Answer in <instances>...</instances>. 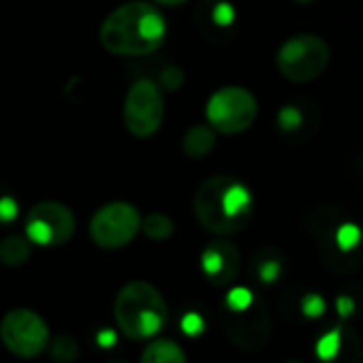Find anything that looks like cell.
<instances>
[{"label":"cell","mask_w":363,"mask_h":363,"mask_svg":"<svg viewBox=\"0 0 363 363\" xmlns=\"http://www.w3.org/2000/svg\"><path fill=\"white\" fill-rule=\"evenodd\" d=\"M154 3H158V5H167V7H177V5L189 3V0H154Z\"/></svg>","instance_id":"obj_27"},{"label":"cell","mask_w":363,"mask_h":363,"mask_svg":"<svg viewBox=\"0 0 363 363\" xmlns=\"http://www.w3.org/2000/svg\"><path fill=\"white\" fill-rule=\"evenodd\" d=\"M278 71L295 84L318 79L329 65V45L318 35H295L286 39L276 54Z\"/></svg>","instance_id":"obj_4"},{"label":"cell","mask_w":363,"mask_h":363,"mask_svg":"<svg viewBox=\"0 0 363 363\" xmlns=\"http://www.w3.org/2000/svg\"><path fill=\"white\" fill-rule=\"evenodd\" d=\"M216 145V130L210 124H195L186 130L182 150L189 158H206Z\"/></svg>","instance_id":"obj_12"},{"label":"cell","mask_w":363,"mask_h":363,"mask_svg":"<svg viewBox=\"0 0 363 363\" xmlns=\"http://www.w3.org/2000/svg\"><path fill=\"white\" fill-rule=\"evenodd\" d=\"M301 312L308 318H318L325 314V299L316 293H310L301 299Z\"/></svg>","instance_id":"obj_20"},{"label":"cell","mask_w":363,"mask_h":363,"mask_svg":"<svg viewBox=\"0 0 363 363\" xmlns=\"http://www.w3.org/2000/svg\"><path fill=\"white\" fill-rule=\"evenodd\" d=\"M203 318L199 314H186L184 318H182V329H184L189 335H199L203 331Z\"/></svg>","instance_id":"obj_23"},{"label":"cell","mask_w":363,"mask_h":363,"mask_svg":"<svg viewBox=\"0 0 363 363\" xmlns=\"http://www.w3.org/2000/svg\"><path fill=\"white\" fill-rule=\"evenodd\" d=\"M113 316L118 329L130 340L154 337L167 323V303L160 291L143 280L128 282L120 289Z\"/></svg>","instance_id":"obj_3"},{"label":"cell","mask_w":363,"mask_h":363,"mask_svg":"<svg viewBox=\"0 0 363 363\" xmlns=\"http://www.w3.org/2000/svg\"><path fill=\"white\" fill-rule=\"evenodd\" d=\"M359 240H361V231H359V227H354V225H342L337 231H335V242H337V246L346 252V250H352L357 244H359Z\"/></svg>","instance_id":"obj_18"},{"label":"cell","mask_w":363,"mask_h":363,"mask_svg":"<svg viewBox=\"0 0 363 363\" xmlns=\"http://www.w3.org/2000/svg\"><path fill=\"white\" fill-rule=\"evenodd\" d=\"M223 325H225L229 340L246 350H257V348L265 346V342L269 337L267 310H265L263 301L255 295L246 303L227 306Z\"/></svg>","instance_id":"obj_10"},{"label":"cell","mask_w":363,"mask_h":363,"mask_svg":"<svg viewBox=\"0 0 363 363\" xmlns=\"http://www.w3.org/2000/svg\"><path fill=\"white\" fill-rule=\"evenodd\" d=\"M278 124H280V128H284V130L297 128V126L301 124V111H299L297 107H293V105L282 107L280 113H278Z\"/></svg>","instance_id":"obj_21"},{"label":"cell","mask_w":363,"mask_h":363,"mask_svg":"<svg viewBox=\"0 0 363 363\" xmlns=\"http://www.w3.org/2000/svg\"><path fill=\"white\" fill-rule=\"evenodd\" d=\"M342 350H344V331L340 327L327 331L316 342V357L325 363H335L342 357Z\"/></svg>","instance_id":"obj_15"},{"label":"cell","mask_w":363,"mask_h":363,"mask_svg":"<svg viewBox=\"0 0 363 363\" xmlns=\"http://www.w3.org/2000/svg\"><path fill=\"white\" fill-rule=\"evenodd\" d=\"M259 105L250 90L242 86L218 88L206 105L208 124L223 135H240L257 120Z\"/></svg>","instance_id":"obj_5"},{"label":"cell","mask_w":363,"mask_h":363,"mask_svg":"<svg viewBox=\"0 0 363 363\" xmlns=\"http://www.w3.org/2000/svg\"><path fill=\"white\" fill-rule=\"evenodd\" d=\"M139 363H186V354L177 342L158 337L143 350Z\"/></svg>","instance_id":"obj_13"},{"label":"cell","mask_w":363,"mask_h":363,"mask_svg":"<svg viewBox=\"0 0 363 363\" xmlns=\"http://www.w3.org/2000/svg\"><path fill=\"white\" fill-rule=\"evenodd\" d=\"M0 340L16 357L33 359L48 348L50 329L41 314L28 308H16L0 323Z\"/></svg>","instance_id":"obj_8"},{"label":"cell","mask_w":363,"mask_h":363,"mask_svg":"<svg viewBox=\"0 0 363 363\" xmlns=\"http://www.w3.org/2000/svg\"><path fill=\"white\" fill-rule=\"evenodd\" d=\"M141 231H143L145 238L156 240V242H162V240H169L173 235L175 225L164 214H150V216L141 218Z\"/></svg>","instance_id":"obj_16"},{"label":"cell","mask_w":363,"mask_h":363,"mask_svg":"<svg viewBox=\"0 0 363 363\" xmlns=\"http://www.w3.org/2000/svg\"><path fill=\"white\" fill-rule=\"evenodd\" d=\"M352 308H354V303H352L350 297H340V299H337V310H340V316H342V318H346V316L352 312Z\"/></svg>","instance_id":"obj_25"},{"label":"cell","mask_w":363,"mask_h":363,"mask_svg":"<svg viewBox=\"0 0 363 363\" xmlns=\"http://www.w3.org/2000/svg\"><path fill=\"white\" fill-rule=\"evenodd\" d=\"M167 37L162 13L145 0H130L113 9L101 24V45L113 56H147Z\"/></svg>","instance_id":"obj_1"},{"label":"cell","mask_w":363,"mask_h":363,"mask_svg":"<svg viewBox=\"0 0 363 363\" xmlns=\"http://www.w3.org/2000/svg\"><path fill=\"white\" fill-rule=\"evenodd\" d=\"M26 238L39 246H62L75 233V214L58 201L37 203L24 225Z\"/></svg>","instance_id":"obj_9"},{"label":"cell","mask_w":363,"mask_h":363,"mask_svg":"<svg viewBox=\"0 0 363 363\" xmlns=\"http://www.w3.org/2000/svg\"><path fill=\"white\" fill-rule=\"evenodd\" d=\"M240 250L227 240H214L201 252L203 276L214 286H229L240 274Z\"/></svg>","instance_id":"obj_11"},{"label":"cell","mask_w":363,"mask_h":363,"mask_svg":"<svg viewBox=\"0 0 363 363\" xmlns=\"http://www.w3.org/2000/svg\"><path fill=\"white\" fill-rule=\"evenodd\" d=\"M164 118V99L162 88L154 79H137L124 99L122 105V120L126 130L137 139L152 137Z\"/></svg>","instance_id":"obj_6"},{"label":"cell","mask_w":363,"mask_h":363,"mask_svg":"<svg viewBox=\"0 0 363 363\" xmlns=\"http://www.w3.org/2000/svg\"><path fill=\"white\" fill-rule=\"evenodd\" d=\"M18 214V206L13 199H3L0 201V220H13Z\"/></svg>","instance_id":"obj_24"},{"label":"cell","mask_w":363,"mask_h":363,"mask_svg":"<svg viewBox=\"0 0 363 363\" xmlns=\"http://www.w3.org/2000/svg\"><path fill=\"white\" fill-rule=\"evenodd\" d=\"M160 84V88H164V90H179V86L184 84V73H182V69L179 67H167L162 73H160V79H158Z\"/></svg>","instance_id":"obj_19"},{"label":"cell","mask_w":363,"mask_h":363,"mask_svg":"<svg viewBox=\"0 0 363 363\" xmlns=\"http://www.w3.org/2000/svg\"><path fill=\"white\" fill-rule=\"evenodd\" d=\"M33 246L26 235H7L0 242V263L7 267L24 265L30 259Z\"/></svg>","instance_id":"obj_14"},{"label":"cell","mask_w":363,"mask_h":363,"mask_svg":"<svg viewBox=\"0 0 363 363\" xmlns=\"http://www.w3.org/2000/svg\"><path fill=\"white\" fill-rule=\"evenodd\" d=\"M278 276H280V263L276 261V259H267V261H263L261 265H259V278L263 280V282H274V280H278Z\"/></svg>","instance_id":"obj_22"},{"label":"cell","mask_w":363,"mask_h":363,"mask_svg":"<svg viewBox=\"0 0 363 363\" xmlns=\"http://www.w3.org/2000/svg\"><path fill=\"white\" fill-rule=\"evenodd\" d=\"M295 3H297V5H303V7H306V5H312L314 0H295Z\"/></svg>","instance_id":"obj_28"},{"label":"cell","mask_w":363,"mask_h":363,"mask_svg":"<svg viewBox=\"0 0 363 363\" xmlns=\"http://www.w3.org/2000/svg\"><path fill=\"white\" fill-rule=\"evenodd\" d=\"M99 342H101L103 346H109V344H113V342H116V335H113L111 331H103V333H101V337H99Z\"/></svg>","instance_id":"obj_26"},{"label":"cell","mask_w":363,"mask_h":363,"mask_svg":"<svg viewBox=\"0 0 363 363\" xmlns=\"http://www.w3.org/2000/svg\"><path fill=\"white\" fill-rule=\"evenodd\" d=\"M141 231V214L126 201L103 206L90 220V238L99 248L118 250L130 244Z\"/></svg>","instance_id":"obj_7"},{"label":"cell","mask_w":363,"mask_h":363,"mask_svg":"<svg viewBox=\"0 0 363 363\" xmlns=\"http://www.w3.org/2000/svg\"><path fill=\"white\" fill-rule=\"evenodd\" d=\"M50 346V352H52V359L60 361V363H69V361H75L77 354H79V346L75 342V337L71 335H56Z\"/></svg>","instance_id":"obj_17"},{"label":"cell","mask_w":363,"mask_h":363,"mask_svg":"<svg viewBox=\"0 0 363 363\" xmlns=\"http://www.w3.org/2000/svg\"><path fill=\"white\" fill-rule=\"evenodd\" d=\"M199 225L220 238L244 231L252 218V193L233 175L206 179L193 199Z\"/></svg>","instance_id":"obj_2"}]
</instances>
